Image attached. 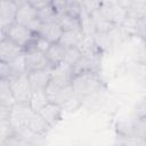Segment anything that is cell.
Masks as SVG:
<instances>
[{"mask_svg":"<svg viewBox=\"0 0 146 146\" xmlns=\"http://www.w3.org/2000/svg\"><path fill=\"white\" fill-rule=\"evenodd\" d=\"M71 87L74 95L84 100L100 92L104 89L105 83L100 72H80L73 74Z\"/></svg>","mask_w":146,"mask_h":146,"instance_id":"obj_1","label":"cell"},{"mask_svg":"<svg viewBox=\"0 0 146 146\" xmlns=\"http://www.w3.org/2000/svg\"><path fill=\"white\" fill-rule=\"evenodd\" d=\"M15 22L29 27L34 33H36V31L41 24V22L38 18L36 9L33 6H31L27 1H23V2L18 3L16 15H15Z\"/></svg>","mask_w":146,"mask_h":146,"instance_id":"obj_2","label":"cell"},{"mask_svg":"<svg viewBox=\"0 0 146 146\" xmlns=\"http://www.w3.org/2000/svg\"><path fill=\"white\" fill-rule=\"evenodd\" d=\"M5 32H6V36L11 41H14L15 43H17L19 47H22L23 50L30 44V42L35 36V33L32 30L16 22L11 23L5 30Z\"/></svg>","mask_w":146,"mask_h":146,"instance_id":"obj_3","label":"cell"},{"mask_svg":"<svg viewBox=\"0 0 146 146\" xmlns=\"http://www.w3.org/2000/svg\"><path fill=\"white\" fill-rule=\"evenodd\" d=\"M8 79L10 82V87H11L15 103H29L32 90H31L26 73L22 74V75L10 76Z\"/></svg>","mask_w":146,"mask_h":146,"instance_id":"obj_4","label":"cell"},{"mask_svg":"<svg viewBox=\"0 0 146 146\" xmlns=\"http://www.w3.org/2000/svg\"><path fill=\"white\" fill-rule=\"evenodd\" d=\"M44 91H46V95H47L49 102L56 103L59 105L65 103L68 98H71L74 95L73 89L71 87V83L66 84V86H58V84H55V83L49 81Z\"/></svg>","mask_w":146,"mask_h":146,"instance_id":"obj_5","label":"cell"},{"mask_svg":"<svg viewBox=\"0 0 146 146\" xmlns=\"http://www.w3.org/2000/svg\"><path fill=\"white\" fill-rule=\"evenodd\" d=\"M103 55H81L73 65V74L80 72H100Z\"/></svg>","mask_w":146,"mask_h":146,"instance_id":"obj_6","label":"cell"},{"mask_svg":"<svg viewBox=\"0 0 146 146\" xmlns=\"http://www.w3.org/2000/svg\"><path fill=\"white\" fill-rule=\"evenodd\" d=\"M26 75L32 91H44L50 81L51 67L30 71L26 73Z\"/></svg>","mask_w":146,"mask_h":146,"instance_id":"obj_7","label":"cell"},{"mask_svg":"<svg viewBox=\"0 0 146 146\" xmlns=\"http://www.w3.org/2000/svg\"><path fill=\"white\" fill-rule=\"evenodd\" d=\"M32 112L33 110L29 106L27 103H15L11 105L9 121L15 128V130L25 127V123Z\"/></svg>","mask_w":146,"mask_h":146,"instance_id":"obj_8","label":"cell"},{"mask_svg":"<svg viewBox=\"0 0 146 146\" xmlns=\"http://www.w3.org/2000/svg\"><path fill=\"white\" fill-rule=\"evenodd\" d=\"M24 60L26 66V72L41 70L46 67H51L47 60L46 54L35 49H25L24 50Z\"/></svg>","mask_w":146,"mask_h":146,"instance_id":"obj_9","label":"cell"},{"mask_svg":"<svg viewBox=\"0 0 146 146\" xmlns=\"http://www.w3.org/2000/svg\"><path fill=\"white\" fill-rule=\"evenodd\" d=\"M99 11L113 25H121L127 19V17H128L127 8L121 6V5L100 6Z\"/></svg>","mask_w":146,"mask_h":146,"instance_id":"obj_10","label":"cell"},{"mask_svg":"<svg viewBox=\"0 0 146 146\" xmlns=\"http://www.w3.org/2000/svg\"><path fill=\"white\" fill-rule=\"evenodd\" d=\"M38 113L43 117V120L51 128H54L55 125H57L60 122L63 114H64V111L59 104L48 102Z\"/></svg>","mask_w":146,"mask_h":146,"instance_id":"obj_11","label":"cell"},{"mask_svg":"<svg viewBox=\"0 0 146 146\" xmlns=\"http://www.w3.org/2000/svg\"><path fill=\"white\" fill-rule=\"evenodd\" d=\"M62 33H63V30L59 26V24L56 22V19L41 23L39 29H38V31H36L38 35L42 36L43 39H46L50 43L58 42L59 39H60Z\"/></svg>","mask_w":146,"mask_h":146,"instance_id":"obj_12","label":"cell"},{"mask_svg":"<svg viewBox=\"0 0 146 146\" xmlns=\"http://www.w3.org/2000/svg\"><path fill=\"white\" fill-rule=\"evenodd\" d=\"M24 128H27L31 132H33L38 137L46 136L51 129V127L43 120V117L38 112H34V111L30 114Z\"/></svg>","mask_w":146,"mask_h":146,"instance_id":"obj_13","label":"cell"},{"mask_svg":"<svg viewBox=\"0 0 146 146\" xmlns=\"http://www.w3.org/2000/svg\"><path fill=\"white\" fill-rule=\"evenodd\" d=\"M18 5L14 0H0V27L6 30L15 22Z\"/></svg>","mask_w":146,"mask_h":146,"instance_id":"obj_14","label":"cell"},{"mask_svg":"<svg viewBox=\"0 0 146 146\" xmlns=\"http://www.w3.org/2000/svg\"><path fill=\"white\" fill-rule=\"evenodd\" d=\"M23 52H24L23 48L19 47L14 41H11L10 39H8L7 36L0 41V60L10 63Z\"/></svg>","mask_w":146,"mask_h":146,"instance_id":"obj_15","label":"cell"},{"mask_svg":"<svg viewBox=\"0 0 146 146\" xmlns=\"http://www.w3.org/2000/svg\"><path fill=\"white\" fill-rule=\"evenodd\" d=\"M72 76H73V70L71 66L66 65L65 63H62L57 66L51 67L50 82L55 84H58V86L70 84Z\"/></svg>","mask_w":146,"mask_h":146,"instance_id":"obj_16","label":"cell"},{"mask_svg":"<svg viewBox=\"0 0 146 146\" xmlns=\"http://www.w3.org/2000/svg\"><path fill=\"white\" fill-rule=\"evenodd\" d=\"M66 47L63 46L60 42H52L49 44L48 49L46 50V57L51 67L57 66L64 62Z\"/></svg>","mask_w":146,"mask_h":146,"instance_id":"obj_17","label":"cell"},{"mask_svg":"<svg viewBox=\"0 0 146 146\" xmlns=\"http://www.w3.org/2000/svg\"><path fill=\"white\" fill-rule=\"evenodd\" d=\"M55 19L59 24L63 31H81L80 16H74L66 11H63V13H58Z\"/></svg>","mask_w":146,"mask_h":146,"instance_id":"obj_18","label":"cell"},{"mask_svg":"<svg viewBox=\"0 0 146 146\" xmlns=\"http://www.w3.org/2000/svg\"><path fill=\"white\" fill-rule=\"evenodd\" d=\"M128 17L146 18V0H131L127 8Z\"/></svg>","mask_w":146,"mask_h":146,"instance_id":"obj_19","label":"cell"},{"mask_svg":"<svg viewBox=\"0 0 146 146\" xmlns=\"http://www.w3.org/2000/svg\"><path fill=\"white\" fill-rule=\"evenodd\" d=\"M82 36L83 33L81 31H63L58 42L65 47H78Z\"/></svg>","mask_w":146,"mask_h":146,"instance_id":"obj_20","label":"cell"},{"mask_svg":"<svg viewBox=\"0 0 146 146\" xmlns=\"http://www.w3.org/2000/svg\"><path fill=\"white\" fill-rule=\"evenodd\" d=\"M48 102L49 99L46 95V91H32L27 104L34 112H39Z\"/></svg>","mask_w":146,"mask_h":146,"instance_id":"obj_21","label":"cell"},{"mask_svg":"<svg viewBox=\"0 0 146 146\" xmlns=\"http://www.w3.org/2000/svg\"><path fill=\"white\" fill-rule=\"evenodd\" d=\"M0 102L8 105L15 104V99L13 96V91L8 78L0 79Z\"/></svg>","mask_w":146,"mask_h":146,"instance_id":"obj_22","label":"cell"},{"mask_svg":"<svg viewBox=\"0 0 146 146\" xmlns=\"http://www.w3.org/2000/svg\"><path fill=\"white\" fill-rule=\"evenodd\" d=\"M9 64V72H10V76H16V75H22L27 73L26 72V66H25V60H24V52L22 55H19L17 58H15L14 60H11Z\"/></svg>","mask_w":146,"mask_h":146,"instance_id":"obj_23","label":"cell"},{"mask_svg":"<svg viewBox=\"0 0 146 146\" xmlns=\"http://www.w3.org/2000/svg\"><path fill=\"white\" fill-rule=\"evenodd\" d=\"M15 133V128L9 120L0 121V145H5L6 141Z\"/></svg>","mask_w":146,"mask_h":146,"instance_id":"obj_24","label":"cell"},{"mask_svg":"<svg viewBox=\"0 0 146 146\" xmlns=\"http://www.w3.org/2000/svg\"><path fill=\"white\" fill-rule=\"evenodd\" d=\"M36 14H38V18H39V21L41 23L54 21L56 18V16H57V11L55 10V8L51 5H48L46 7L36 9Z\"/></svg>","mask_w":146,"mask_h":146,"instance_id":"obj_25","label":"cell"},{"mask_svg":"<svg viewBox=\"0 0 146 146\" xmlns=\"http://www.w3.org/2000/svg\"><path fill=\"white\" fill-rule=\"evenodd\" d=\"M81 54L80 50L78 49V47H66V51H65V57H64V62L66 65L73 67V65L78 62V59L80 58Z\"/></svg>","mask_w":146,"mask_h":146,"instance_id":"obj_26","label":"cell"},{"mask_svg":"<svg viewBox=\"0 0 146 146\" xmlns=\"http://www.w3.org/2000/svg\"><path fill=\"white\" fill-rule=\"evenodd\" d=\"M82 104H83V99H81L76 95H73L65 103H63L60 106H62V108H63L64 112H74V111L79 110Z\"/></svg>","mask_w":146,"mask_h":146,"instance_id":"obj_27","label":"cell"},{"mask_svg":"<svg viewBox=\"0 0 146 146\" xmlns=\"http://www.w3.org/2000/svg\"><path fill=\"white\" fill-rule=\"evenodd\" d=\"M102 6V1L100 0H83L82 3L80 5L81 10H83L84 13L91 14L96 10H98Z\"/></svg>","mask_w":146,"mask_h":146,"instance_id":"obj_28","label":"cell"},{"mask_svg":"<svg viewBox=\"0 0 146 146\" xmlns=\"http://www.w3.org/2000/svg\"><path fill=\"white\" fill-rule=\"evenodd\" d=\"M10 111H11V105H8V104L0 102V121L9 120Z\"/></svg>","mask_w":146,"mask_h":146,"instance_id":"obj_29","label":"cell"},{"mask_svg":"<svg viewBox=\"0 0 146 146\" xmlns=\"http://www.w3.org/2000/svg\"><path fill=\"white\" fill-rule=\"evenodd\" d=\"M67 5H68V1L67 0H51V6L55 8V10L57 11V14L65 11Z\"/></svg>","mask_w":146,"mask_h":146,"instance_id":"obj_30","label":"cell"},{"mask_svg":"<svg viewBox=\"0 0 146 146\" xmlns=\"http://www.w3.org/2000/svg\"><path fill=\"white\" fill-rule=\"evenodd\" d=\"M10 72H9V64L6 62L0 60V79H6L9 78Z\"/></svg>","mask_w":146,"mask_h":146,"instance_id":"obj_31","label":"cell"},{"mask_svg":"<svg viewBox=\"0 0 146 146\" xmlns=\"http://www.w3.org/2000/svg\"><path fill=\"white\" fill-rule=\"evenodd\" d=\"M31 6H33L35 9L46 7L48 5H51V0H26Z\"/></svg>","mask_w":146,"mask_h":146,"instance_id":"obj_32","label":"cell"},{"mask_svg":"<svg viewBox=\"0 0 146 146\" xmlns=\"http://www.w3.org/2000/svg\"><path fill=\"white\" fill-rule=\"evenodd\" d=\"M102 6H108V5H121V0H100Z\"/></svg>","mask_w":146,"mask_h":146,"instance_id":"obj_33","label":"cell"},{"mask_svg":"<svg viewBox=\"0 0 146 146\" xmlns=\"http://www.w3.org/2000/svg\"><path fill=\"white\" fill-rule=\"evenodd\" d=\"M67 1H68V3H73V5H79V6H80V5L82 3V1H83V0H67Z\"/></svg>","mask_w":146,"mask_h":146,"instance_id":"obj_34","label":"cell"},{"mask_svg":"<svg viewBox=\"0 0 146 146\" xmlns=\"http://www.w3.org/2000/svg\"><path fill=\"white\" fill-rule=\"evenodd\" d=\"M5 38H6V32H5V30H3V29H1V27H0V41H1V40H3Z\"/></svg>","mask_w":146,"mask_h":146,"instance_id":"obj_35","label":"cell"},{"mask_svg":"<svg viewBox=\"0 0 146 146\" xmlns=\"http://www.w3.org/2000/svg\"><path fill=\"white\" fill-rule=\"evenodd\" d=\"M14 1H15V2H16V3L18 5V3H21V2H23V1H26V0H14Z\"/></svg>","mask_w":146,"mask_h":146,"instance_id":"obj_36","label":"cell"}]
</instances>
